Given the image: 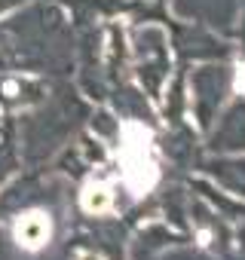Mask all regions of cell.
I'll return each instance as SVG.
<instances>
[{
    "mask_svg": "<svg viewBox=\"0 0 245 260\" xmlns=\"http://www.w3.org/2000/svg\"><path fill=\"white\" fill-rule=\"evenodd\" d=\"M49 233H52V223L43 211H28L16 220V239L19 245H25L28 251H37L49 242Z\"/></svg>",
    "mask_w": 245,
    "mask_h": 260,
    "instance_id": "cell-1",
    "label": "cell"
},
{
    "mask_svg": "<svg viewBox=\"0 0 245 260\" xmlns=\"http://www.w3.org/2000/svg\"><path fill=\"white\" fill-rule=\"evenodd\" d=\"M80 202H83V208H86L89 214H104V211H110V205H113V193H110V187L89 181V184L83 187Z\"/></svg>",
    "mask_w": 245,
    "mask_h": 260,
    "instance_id": "cell-2",
    "label": "cell"
},
{
    "mask_svg": "<svg viewBox=\"0 0 245 260\" xmlns=\"http://www.w3.org/2000/svg\"><path fill=\"white\" fill-rule=\"evenodd\" d=\"M77 260H101V257H95V254H80Z\"/></svg>",
    "mask_w": 245,
    "mask_h": 260,
    "instance_id": "cell-3",
    "label": "cell"
}]
</instances>
